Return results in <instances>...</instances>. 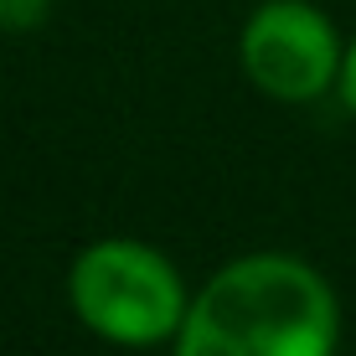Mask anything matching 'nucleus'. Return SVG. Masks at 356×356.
<instances>
[{"label": "nucleus", "mask_w": 356, "mask_h": 356, "mask_svg": "<svg viewBox=\"0 0 356 356\" xmlns=\"http://www.w3.org/2000/svg\"><path fill=\"white\" fill-rule=\"evenodd\" d=\"M47 21V0H0V26L10 31H31Z\"/></svg>", "instance_id": "obj_4"}, {"label": "nucleus", "mask_w": 356, "mask_h": 356, "mask_svg": "<svg viewBox=\"0 0 356 356\" xmlns=\"http://www.w3.org/2000/svg\"><path fill=\"white\" fill-rule=\"evenodd\" d=\"M238 63L253 88L274 104H315L336 93L346 42L315 0H264L243 21Z\"/></svg>", "instance_id": "obj_3"}, {"label": "nucleus", "mask_w": 356, "mask_h": 356, "mask_svg": "<svg viewBox=\"0 0 356 356\" xmlns=\"http://www.w3.org/2000/svg\"><path fill=\"white\" fill-rule=\"evenodd\" d=\"M181 268L145 238H93L67 264V305L98 341L150 351L181 336L191 310Z\"/></svg>", "instance_id": "obj_2"}, {"label": "nucleus", "mask_w": 356, "mask_h": 356, "mask_svg": "<svg viewBox=\"0 0 356 356\" xmlns=\"http://www.w3.org/2000/svg\"><path fill=\"white\" fill-rule=\"evenodd\" d=\"M176 356H336L341 300L294 253H243L191 294Z\"/></svg>", "instance_id": "obj_1"}, {"label": "nucleus", "mask_w": 356, "mask_h": 356, "mask_svg": "<svg viewBox=\"0 0 356 356\" xmlns=\"http://www.w3.org/2000/svg\"><path fill=\"white\" fill-rule=\"evenodd\" d=\"M336 93H341V104L356 114V36L346 42V67H341V83H336Z\"/></svg>", "instance_id": "obj_5"}]
</instances>
